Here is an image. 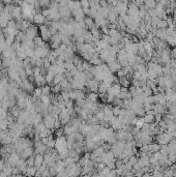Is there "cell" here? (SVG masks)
Masks as SVG:
<instances>
[{"label":"cell","instance_id":"ac0fdd59","mask_svg":"<svg viewBox=\"0 0 176 177\" xmlns=\"http://www.w3.org/2000/svg\"><path fill=\"white\" fill-rule=\"evenodd\" d=\"M7 118V112L3 108H0V119H6Z\"/></svg>","mask_w":176,"mask_h":177},{"label":"cell","instance_id":"8992f818","mask_svg":"<svg viewBox=\"0 0 176 177\" xmlns=\"http://www.w3.org/2000/svg\"><path fill=\"white\" fill-rule=\"evenodd\" d=\"M20 159H21L20 154H19L17 151H13V152L9 154V159H7V162H9V164L11 165V167H16Z\"/></svg>","mask_w":176,"mask_h":177},{"label":"cell","instance_id":"5b68a950","mask_svg":"<svg viewBox=\"0 0 176 177\" xmlns=\"http://www.w3.org/2000/svg\"><path fill=\"white\" fill-rule=\"evenodd\" d=\"M59 15L60 18L63 20H66L67 18L70 17L72 15V11L68 7V5H59Z\"/></svg>","mask_w":176,"mask_h":177},{"label":"cell","instance_id":"3957f363","mask_svg":"<svg viewBox=\"0 0 176 177\" xmlns=\"http://www.w3.org/2000/svg\"><path fill=\"white\" fill-rule=\"evenodd\" d=\"M40 35L45 42L49 41L51 38V36H52V33H51L50 29H49V27L46 24L40 26Z\"/></svg>","mask_w":176,"mask_h":177},{"label":"cell","instance_id":"2e32d148","mask_svg":"<svg viewBox=\"0 0 176 177\" xmlns=\"http://www.w3.org/2000/svg\"><path fill=\"white\" fill-rule=\"evenodd\" d=\"M33 92H34V95H33V97H35V98H40V96L43 95L42 87L35 88V89L33 90Z\"/></svg>","mask_w":176,"mask_h":177},{"label":"cell","instance_id":"d6986e66","mask_svg":"<svg viewBox=\"0 0 176 177\" xmlns=\"http://www.w3.org/2000/svg\"><path fill=\"white\" fill-rule=\"evenodd\" d=\"M51 90H52V89H51L50 86H47V85L42 86V91H43V94H50Z\"/></svg>","mask_w":176,"mask_h":177},{"label":"cell","instance_id":"9a60e30c","mask_svg":"<svg viewBox=\"0 0 176 177\" xmlns=\"http://www.w3.org/2000/svg\"><path fill=\"white\" fill-rule=\"evenodd\" d=\"M33 41H34L35 47H43V46H46V45H45V41L42 38V37H40V36L38 35V36L35 37V38L33 39Z\"/></svg>","mask_w":176,"mask_h":177},{"label":"cell","instance_id":"5bb4252c","mask_svg":"<svg viewBox=\"0 0 176 177\" xmlns=\"http://www.w3.org/2000/svg\"><path fill=\"white\" fill-rule=\"evenodd\" d=\"M13 65V59L11 58H3L2 59V68H9Z\"/></svg>","mask_w":176,"mask_h":177},{"label":"cell","instance_id":"6da1fadb","mask_svg":"<svg viewBox=\"0 0 176 177\" xmlns=\"http://www.w3.org/2000/svg\"><path fill=\"white\" fill-rule=\"evenodd\" d=\"M24 32L26 39H34L38 35V28L34 25H30Z\"/></svg>","mask_w":176,"mask_h":177},{"label":"cell","instance_id":"9c48e42d","mask_svg":"<svg viewBox=\"0 0 176 177\" xmlns=\"http://www.w3.org/2000/svg\"><path fill=\"white\" fill-rule=\"evenodd\" d=\"M11 17L15 20L22 19V9H21L20 5H15L11 11Z\"/></svg>","mask_w":176,"mask_h":177},{"label":"cell","instance_id":"ba28073f","mask_svg":"<svg viewBox=\"0 0 176 177\" xmlns=\"http://www.w3.org/2000/svg\"><path fill=\"white\" fill-rule=\"evenodd\" d=\"M46 17L43 14H35V16L33 17V23L35 25H38V26L44 25L46 23Z\"/></svg>","mask_w":176,"mask_h":177},{"label":"cell","instance_id":"30bf717a","mask_svg":"<svg viewBox=\"0 0 176 177\" xmlns=\"http://www.w3.org/2000/svg\"><path fill=\"white\" fill-rule=\"evenodd\" d=\"M43 163H44V154L36 153L34 155V166L38 169L43 165Z\"/></svg>","mask_w":176,"mask_h":177},{"label":"cell","instance_id":"52a82bcc","mask_svg":"<svg viewBox=\"0 0 176 177\" xmlns=\"http://www.w3.org/2000/svg\"><path fill=\"white\" fill-rule=\"evenodd\" d=\"M33 153H34V149L32 148V146H30V147H27V148H25L24 150H22L20 153H19V154H20L21 159L27 160L28 157H30L31 155H33Z\"/></svg>","mask_w":176,"mask_h":177},{"label":"cell","instance_id":"7a4b0ae2","mask_svg":"<svg viewBox=\"0 0 176 177\" xmlns=\"http://www.w3.org/2000/svg\"><path fill=\"white\" fill-rule=\"evenodd\" d=\"M49 52H50V51H49V48L47 46L35 47L34 57H38V58H45V57L48 56Z\"/></svg>","mask_w":176,"mask_h":177},{"label":"cell","instance_id":"4fadbf2b","mask_svg":"<svg viewBox=\"0 0 176 177\" xmlns=\"http://www.w3.org/2000/svg\"><path fill=\"white\" fill-rule=\"evenodd\" d=\"M65 78L64 74H56L55 77H54V80H53V84L56 85V84H60V82Z\"/></svg>","mask_w":176,"mask_h":177},{"label":"cell","instance_id":"e0dca14e","mask_svg":"<svg viewBox=\"0 0 176 177\" xmlns=\"http://www.w3.org/2000/svg\"><path fill=\"white\" fill-rule=\"evenodd\" d=\"M97 93H95V92H92V93H90L89 95H88L87 100H88V101L92 102V103H95V102H97Z\"/></svg>","mask_w":176,"mask_h":177},{"label":"cell","instance_id":"277c9868","mask_svg":"<svg viewBox=\"0 0 176 177\" xmlns=\"http://www.w3.org/2000/svg\"><path fill=\"white\" fill-rule=\"evenodd\" d=\"M55 119L56 117L55 116H53L52 114H47V115L44 116V123L46 125L47 129H54V123H55Z\"/></svg>","mask_w":176,"mask_h":177},{"label":"cell","instance_id":"7c38bea8","mask_svg":"<svg viewBox=\"0 0 176 177\" xmlns=\"http://www.w3.org/2000/svg\"><path fill=\"white\" fill-rule=\"evenodd\" d=\"M40 102H42L44 105L46 106H49L51 104V97H50V94H43L42 96H40Z\"/></svg>","mask_w":176,"mask_h":177},{"label":"cell","instance_id":"8fae6325","mask_svg":"<svg viewBox=\"0 0 176 177\" xmlns=\"http://www.w3.org/2000/svg\"><path fill=\"white\" fill-rule=\"evenodd\" d=\"M54 77H55V74H54V73H52L51 70H48V72H47V74H46V76H45L47 84H52L53 80H54Z\"/></svg>","mask_w":176,"mask_h":177}]
</instances>
